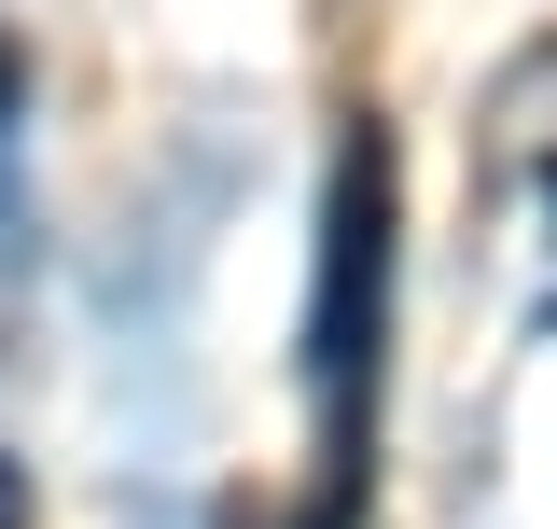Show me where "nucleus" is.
<instances>
[{"mask_svg":"<svg viewBox=\"0 0 557 529\" xmlns=\"http://www.w3.org/2000/svg\"><path fill=\"white\" fill-rule=\"evenodd\" d=\"M0 529H28V488H14V460H0Z\"/></svg>","mask_w":557,"mask_h":529,"instance_id":"f03ea898","label":"nucleus"},{"mask_svg":"<svg viewBox=\"0 0 557 529\" xmlns=\"http://www.w3.org/2000/svg\"><path fill=\"white\" fill-rule=\"evenodd\" d=\"M391 237H405V182H391V126L348 112L335 182H321V279H307V404H321V502L307 529H362L376 488V377H391Z\"/></svg>","mask_w":557,"mask_h":529,"instance_id":"f257e3e1","label":"nucleus"},{"mask_svg":"<svg viewBox=\"0 0 557 529\" xmlns=\"http://www.w3.org/2000/svg\"><path fill=\"white\" fill-rule=\"evenodd\" d=\"M0 139H14V42H0Z\"/></svg>","mask_w":557,"mask_h":529,"instance_id":"7ed1b4c3","label":"nucleus"}]
</instances>
